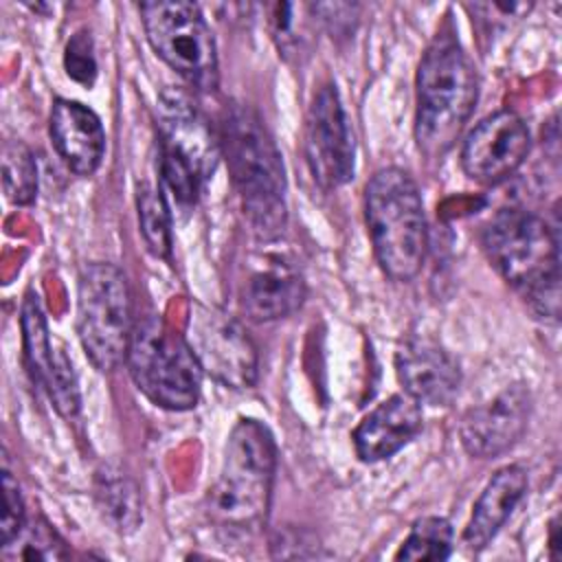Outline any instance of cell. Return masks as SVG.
I'll return each mask as SVG.
<instances>
[{"instance_id":"15","label":"cell","mask_w":562,"mask_h":562,"mask_svg":"<svg viewBox=\"0 0 562 562\" xmlns=\"http://www.w3.org/2000/svg\"><path fill=\"white\" fill-rule=\"evenodd\" d=\"M397 380L419 404L448 406L461 386L459 362L428 336H408L395 351Z\"/></svg>"},{"instance_id":"7","label":"cell","mask_w":562,"mask_h":562,"mask_svg":"<svg viewBox=\"0 0 562 562\" xmlns=\"http://www.w3.org/2000/svg\"><path fill=\"white\" fill-rule=\"evenodd\" d=\"M160 176L178 204L189 206L222 154L211 123L180 88H167L158 99Z\"/></svg>"},{"instance_id":"1","label":"cell","mask_w":562,"mask_h":562,"mask_svg":"<svg viewBox=\"0 0 562 562\" xmlns=\"http://www.w3.org/2000/svg\"><path fill=\"white\" fill-rule=\"evenodd\" d=\"M479 99V77L454 31L441 29L422 55L415 79V140L426 158H443Z\"/></svg>"},{"instance_id":"21","label":"cell","mask_w":562,"mask_h":562,"mask_svg":"<svg viewBox=\"0 0 562 562\" xmlns=\"http://www.w3.org/2000/svg\"><path fill=\"white\" fill-rule=\"evenodd\" d=\"M452 553V525L439 516H424L413 522L395 560L435 562Z\"/></svg>"},{"instance_id":"3","label":"cell","mask_w":562,"mask_h":562,"mask_svg":"<svg viewBox=\"0 0 562 562\" xmlns=\"http://www.w3.org/2000/svg\"><path fill=\"white\" fill-rule=\"evenodd\" d=\"M220 145L252 231L261 239L279 237L288 220L285 173L259 114L248 105H233L224 116Z\"/></svg>"},{"instance_id":"23","label":"cell","mask_w":562,"mask_h":562,"mask_svg":"<svg viewBox=\"0 0 562 562\" xmlns=\"http://www.w3.org/2000/svg\"><path fill=\"white\" fill-rule=\"evenodd\" d=\"M2 184L9 202L26 206L37 195V165L31 149L20 140L2 147Z\"/></svg>"},{"instance_id":"10","label":"cell","mask_w":562,"mask_h":562,"mask_svg":"<svg viewBox=\"0 0 562 562\" xmlns=\"http://www.w3.org/2000/svg\"><path fill=\"white\" fill-rule=\"evenodd\" d=\"M184 338L206 375L228 389L255 386L259 375L257 347L235 316L220 307L191 303Z\"/></svg>"},{"instance_id":"24","label":"cell","mask_w":562,"mask_h":562,"mask_svg":"<svg viewBox=\"0 0 562 562\" xmlns=\"http://www.w3.org/2000/svg\"><path fill=\"white\" fill-rule=\"evenodd\" d=\"M2 555L9 560H61L68 555L59 533L44 520H33L2 547Z\"/></svg>"},{"instance_id":"8","label":"cell","mask_w":562,"mask_h":562,"mask_svg":"<svg viewBox=\"0 0 562 562\" xmlns=\"http://www.w3.org/2000/svg\"><path fill=\"white\" fill-rule=\"evenodd\" d=\"M132 296L121 268L88 263L77 288V331L81 347L99 371L116 369L132 338Z\"/></svg>"},{"instance_id":"11","label":"cell","mask_w":562,"mask_h":562,"mask_svg":"<svg viewBox=\"0 0 562 562\" xmlns=\"http://www.w3.org/2000/svg\"><path fill=\"white\" fill-rule=\"evenodd\" d=\"M349 121L334 83L316 90L305 119V160L314 180L331 191L353 178L356 162Z\"/></svg>"},{"instance_id":"9","label":"cell","mask_w":562,"mask_h":562,"mask_svg":"<svg viewBox=\"0 0 562 562\" xmlns=\"http://www.w3.org/2000/svg\"><path fill=\"white\" fill-rule=\"evenodd\" d=\"M140 15L151 48L171 70L198 90L217 86L215 40L198 4L180 0L143 2Z\"/></svg>"},{"instance_id":"12","label":"cell","mask_w":562,"mask_h":562,"mask_svg":"<svg viewBox=\"0 0 562 562\" xmlns=\"http://www.w3.org/2000/svg\"><path fill=\"white\" fill-rule=\"evenodd\" d=\"M531 147L527 123L512 110L485 116L463 140L461 167L481 184L507 180L525 162Z\"/></svg>"},{"instance_id":"13","label":"cell","mask_w":562,"mask_h":562,"mask_svg":"<svg viewBox=\"0 0 562 562\" xmlns=\"http://www.w3.org/2000/svg\"><path fill=\"white\" fill-rule=\"evenodd\" d=\"M22 340L24 358L33 382H37L50 397L53 406L64 417H75L79 413V389L72 371V362L57 345L46 327V316L37 292L29 290L22 303Z\"/></svg>"},{"instance_id":"17","label":"cell","mask_w":562,"mask_h":562,"mask_svg":"<svg viewBox=\"0 0 562 562\" xmlns=\"http://www.w3.org/2000/svg\"><path fill=\"white\" fill-rule=\"evenodd\" d=\"M422 430V408L406 393H395L380 402L356 426L351 439L360 461L375 463L393 457Z\"/></svg>"},{"instance_id":"6","label":"cell","mask_w":562,"mask_h":562,"mask_svg":"<svg viewBox=\"0 0 562 562\" xmlns=\"http://www.w3.org/2000/svg\"><path fill=\"white\" fill-rule=\"evenodd\" d=\"M125 362L138 391L167 411H189L200 400L202 367L184 336L160 316L140 318L130 338Z\"/></svg>"},{"instance_id":"2","label":"cell","mask_w":562,"mask_h":562,"mask_svg":"<svg viewBox=\"0 0 562 562\" xmlns=\"http://www.w3.org/2000/svg\"><path fill=\"white\" fill-rule=\"evenodd\" d=\"M481 246L498 274L538 316L560 314V250L551 226L536 213L509 206L481 231Z\"/></svg>"},{"instance_id":"16","label":"cell","mask_w":562,"mask_h":562,"mask_svg":"<svg viewBox=\"0 0 562 562\" xmlns=\"http://www.w3.org/2000/svg\"><path fill=\"white\" fill-rule=\"evenodd\" d=\"M305 299V281L294 263L281 255L250 257L239 288L241 310L248 318L268 323L290 316Z\"/></svg>"},{"instance_id":"20","label":"cell","mask_w":562,"mask_h":562,"mask_svg":"<svg viewBox=\"0 0 562 562\" xmlns=\"http://www.w3.org/2000/svg\"><path fill=\"white\" fill-rule=\"evenodd\" d=\"M97 501L114 529L134 531L140 522L138 490L123 472L105 468L97 474Z\"/></svg>"},{"instance_id":"5","label":"cell","mask_w":562,"mask_h":562,"mask_svg":"<svg viewBox=\"0 0 562 562\" xmlns=\"http://www.w3.org/2000/svg\"><path fill=\"white\" fill-rule=\"evenodd\" d=\"M277 470V443L257 419H239L228 435L224 461L209 490V516L224 527H252L270 507Z\"/></svg>"},{"instance_id":"26","label":"cell","mask_w":562,"mask_h":562,"mask_svg":"<svg viewBox=\"0 0 562 562\" xmlns=\"http://www.w3.org/2000/svg\"><path fill=\"white\" fill-rule=\"evenodd\" d=\"M2 492H4V512H2L0 531H2V547H4L26 525V520H24L26 512H24V501H22L20 483H18V479L11 474V470L7 465L2 470Z\"/></svg>"},{"instance_id":"22","label":"cell","mask_w":562,"mask_h":562,"mask_svg":"<svg viewBox=\"0 0 562 562\" xmlns=\"http://www.w3.org/2000/svg\"><path fill=\"white\" fill-rule=\"evenodd\" d=\"M138 224L149 252L158 259L171 255V213L160 189L143 184L138 189Z\"/></svg>"},{"instance_id":"19","label":"cell","mask_w":562,"mask_h":562,"mask_svg":"<svg viewBox=\"0 0 562 562\" xmlns=\"http://www.w3.org/2000/svg\"><path fill=\"white\" fill-rule=\"evenodd\" d=\"M527 492V472L520 465H505L492 474L474 503L463 529V544L472 551L483 549L512 516Z\"/></svg>"},{"instance_id":"18","label":"cell","mask_w":562,"mask_h":562,"mask_svg":"<svg viewBox=\"0 0 562 562\" xmlns=\"http://www.w3.org/2000/svg\"><path fill=\"white\" fill-rule=\"evenodd\" d=\"M48 132L55 151L77 176H92L99 169L105 151V132L88 105L57 99L50 110Z\"/></svg>"},{"instance_id":"25","label":"cell","mask_w":562,"mask_h":562,"mask_svg":"<svg viewBox=\"0 0 562 562\" xmlns=\"http://www.w3.org/2000/svg\"><path fill=\"white\" fill-rule=\"evenodd\" d=\"M64 66L70 79L81 86H92L97 79V59H94V44L90 31L81 29L70 35L64 53Z\"/></svg>"},{"instance_id":"14","label":"cell","mask_w":562,"mask_h":562,"mask_svg":"<svg viewBox=\"0 0 562 562\" xmlns=\"http://www.w3.org/2000/svg\"><path fill=\"white\" fill-rule=\"evenodd\" d=\"M531 413V393L525 384L503 389L490 402L465 413L461 443L476 459H492L509 450L525 432Z\"/></svg>"},{"instance_id":"4","label":"cell","mask_w":562,"mask_h":562,"mask_svg":"<svg viewBox=\"0 0 562 562\" xmlns=\"http://www.w3.org/2000/svg\"><path fill=\"white\" fill-rule=\"evenodd\" d=\"M364 220L386 277L411 281L424 266L428 224L415 180L397 167L373 173L364 189Z\"/></svg>"}]
</instances>
